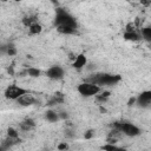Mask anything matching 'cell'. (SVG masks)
Listing matches in <instances>:
<instances>
[{
  "mask_svg": "<svg viewBox=\"0 0 151 151\" xmlns=\"http://www.w3.org/2000/svg\"><path fill=\"white\" fill-rule=\"evenodd\" d=\"M88 80H90L88 83L96 84V85H98V86H100V85H114V84H117L118 81L122 80V77L118 76V74L99 73V74H96L94 77L90 78Z\"/></svg>",
  "mask_w": 151,
  "mask_h": 151,
  "instance_id": "6da1fadb",
  "label": "cell"
},
{
  "mask_svg": "<svg viewBox=\"0 0 151 151\" xmlns=\"http://www.w3.org/2000/svg\"><path fill=\"white\" fill-rule=\"evenodd\" d=\"M55 25L57 27L59 26H67V27H72V28H77V22L76 19L68 14L66 11L58 8L57 9V15H55Z\"/></svg>",
  "mask_w": 151,
  "mask_h": 151,
  "instance_id": "7a4b0ae2",
  "label": "cell"
},
{
  "mask_svg": "<svg viewBox=\"0 0 151 151\" xmlns=\"http://www.w3.org/2000/svg\"><path fill=\"white\" fill-rule=\"evenodd\" d=\"M77 90L83 97H93V96L96 97L100 92V86L92 84V83H88V81H85V83L79 84Z\"/></svg>",
  "mask_w": 151,
  "mask_h": 151,
  "instance_id": "3957f363",
  "label": "cell"
},
{
  "mask_svg": "<svg viewBox=\"0 0 151 151\" xmlns=\"http://www.w3.org/2000/svg\"><path fill=\"white\" fill-rule=\"evenodd\" d=\"M114 126L118 131L123 132L124 134H126L129 137H136V136L140 134V129L131 123H116Z\"/></svg>",
  "mask_w": 151,
  "mask_h": 151,
  "instance_id": "277c9868",
  "label": "cell"
},
{
  "mask_svg": "<svg viewBox=\"0 0 151 151\" xmlns=\"http://www.w3.org/2000/svg\"><path fill=\"white\" fill-rule=\"evenodd\" d=\"M28 91L26 90V88H22V87H20V86H17V85H11V86H8L6 90H5V97L7 98V99H9V100H17V99H19L22 94H25V93H27Z\"/></svg>",
  "mask_w": 151,
  "mask_h": 151,
  "instance_id": "5b68a950",
  "label": "cell"
},
{
  "mask_svg": "<svg viewBox=\"0 0 151 151\" xmlns=\"http://www.w3.org/2000/svg\"><path fill=\"white\" fill-rule=\"evenodd\" d=\"M46 76L50 79L53 80H59L61 78H64V68L60 66H51L47 71H46Z\"/></svg>",
  "mask_w": 151,
  "mask_h": 151,
  "instance_id": "8992f818",
  "label": "cell"
},
{
  "mask_svg": "<svg viewBox=\"0 0 151 151\" xmlns=\"http://www.w3.org/2000/svg\"><path fill=\"white\" fill-rule=\"evenodd\" d=\"M136 101L139 106H143V107H147L151 103V91H144L142 92L137 98H136Z\"/></svg>",
  "mask_w": 151,
  "mask_h": 151,
  "instance_id": "52a82bcc",
  "label": "cell"
},
{
  "mask_svg": "<svg viewBox=\"0 0 151 151\" xmlns=\"http://www.w3.org/2000/svg\"><path fill=\"white\" fill-rule=\"evenodd\" d=\"M17 103L21 106H31L35 103V97L33 94H31L29 92H27V93L22 94L19 99H17Z\"/></svg>",
  "mask_w": 151,
  "mask_h": 151,
  "instance_id": "ba28073f",
  "label": "cell"
},
{
  "mask_svg": "<svg viewBox=\"0 0 151 151\" xmlns=\"http://www.w3.org/2000/svg\"><path fill=\"white\" fill-rule=\"evenodd\" d=\"M86 63H87V58H86V55L84 53H81V54L76 57V59L73 61V67L77 68V70H80L86 65Z\"/></svg>",
  "mask_w": 151,
  "mask_h": 151,
  "instance_id": "9c48e42d",
  "label": "cell"
},
{
  "mask_svg": "<svg viewBox=\"0 0 151 151\" xmlns=\"http://www.w3.org/2000/svg\"><path fill=\"white\" fill-rule=\"evenodd\" d=\"M124 39L127 40V41H138L140 39V35L136 32V31H132V32H125L124 33Z\"/></svg>",
  "mask_w": 151,
  "mask_h": 151,
  "instance_id": "30bf717a",
  "label": "cell"
},
{
  "mask_svg": "<svg viewBox=\"0 0 151 151\" xmlns=\"http://www.w3.org/2000/svg\"><path fill=\"white\" fill-rule=\"evenodd\" d=\"M45 118H46L50 123H54V122H57V120L59 119V114H58L57 112L52 111V110H48V111L45 113Z\"/></svg>",
  "mask_w": 151,
  "mask_h": 151,
  "instance_id": "8fae6325",
  "label": "cell"
},
{
  "mask_svg": "<svg viewBox=\"0 0 151 151\" xmlns=\"http://www.w3.org/2000/svg\"><path fill=\"white\" fill-rule=\"evenodd\" d=\"M103 150H104V151H126V149L120 147V146H117V145H114V144H110V143L105 144V145L103 146Z\"/></svg>",
  "mask_w": 151,
  "mask_h": 151,
  "instance_id": "7c38bea8",
  "label": "cell"
},
{
  "mask_svg": "<svg viewBox=\"0 0 151 151\" xmlns=\"http://www.w3.org/2000/svg\"><path fill=\"white\" fill-rule=\"evenodd\" d=\"M28 31H29L31 34H39V33L42 31V27H41L40 24L34 22V24H32V25L28 27Z\"/></svg>",
  "mask_w": 151,
  "mask_h": 151,
  "instance_id": "4fadbf2b",
  "label": "cell"
},
{
  "mask_svg": "<svg viewBox=\"0 0 151 151\" xmlns=\"http://www.w3.org/2000/svg\"><path fill=\"white\" fill-rule=\"evenodd\" d=\"M58 32L63 33V34H74L77 28H72V27H67V26H59L57 27Z\"/></svg>",
  "mask_w": 151,
  "mask_h": 151,
  "instance_id": "5bb4252c",
  "label": "cell"
},
{
  "mask_svg": "<svg viewBox=\"0 0 151 151\" xmlns=\"http://www.w3.org/2000/svg\"><path fill=\"white\" fill-rule=\"evenodd\" d=\"M26 74L29 76V77H32V78H38L41 74V72H40V70H38L35 67H28L26 70Z\"/></svg>",
  "mask_w": 151,
  "mask_h": 151,
  "instance_id": "9a60e30c",
  "label": "cell"
},
{
  "mask_svg": "<svg viewBox=\"0 0 151 151\" xmlns=\"http://www.w3.org/2000/svg\"><path fill=\"white\" fill-rule=\"evenodd\" d=\"M7 137L12 139H18L19 138V132L14 127H8L7 129Z\"/></svg>",
  "mask_w": 151,
  "mask_h": 151,
  "instance_id": "2e32d148",
  "label": "cell"
},
{
  "mask_svg": "<svg viewBox=\"0 0 151 151\" xmlns=\"http://www.w3.org/2000/svg\"><path fill=\"white\" fill-rule=\"evenodd\" d=\"M142 35L146 41H151V27H144L142 29Z\"/></svg>",
  "mask_w": 151,
  "mask_h": 151,
  "instance_id": "e0dca14e",
  "label": "cell"
},
{
  "mask_svg": "<svg viewBox=\"0 0 151 151\" xmlns=\"http://www.w3.org/2000/svg\"><path fill=\"white\" fill-rule=\"evenodd\" d=\"M6 54L7 55H9V57H13V55H15L17 54V48L14 47V46H9L8 45V48H7V52H6Z\"/></svg>",
  "mask_w": 151,
  "mask_h": 151,
  "instance_id": "ac0fdd59",
  "label": "cell"
},
{
  "mask_svg": "<svg viewBox=\"0 0 151 151\" xmlns=\"http://www.w3.org/2000/svg\"><path fill=\"white\" fill-rule=\"evenodd\" d=\"M57 147H58L59 151H66V150H68V144L66 142H61V143L58 144Z\"/></svg>",
  "mask_w": 151,
  "mask_h": 151,
  "instance_id": "d6986e66",
  "label": "cell"
},
{
  "mask_svg": "<svg viewBox=\"0 0 151 151\" xmlns=\"http://www.w3.org/2000/svg\"><path fill=\"white\" fill-rule=\"evenodd\" d=\"M22 22H24L25 26H28V27H29V26H31L32 24H34L35 21H34V19H32V18H25V19L22 20Z\"/></svg>",
  "mask_w": 151,
  "mask_h": 151,
  "instance_id": "ffe728a7",
  "label": "cell"
},
{
  "mask_svg": "<svg viewBox=\"0 0 151 151\" xmlns=\"http://www.w3.org/2000/svg\"><path fill=\"white\" fill-rule=\"evenodd\" d=\"M93 134H94L93 130H88V131H86V132L84 133V138H85V139H91V138L93 137Z\"/></svg>",
  "mask_w": 151,
  "mask_h": 151,
  "instance_id": "44dd1931",
  "label": "cell"
},
{
  "mask_svg": "<svg viewBox=\"0 0 151 151\" xmlns=\"http://www.w3.org/2000/svg\"><path fill=\"white\" fill-rule=\"evenodd\" d=\"M7 48H8V45H7V46H5V45L0 46V55H2V54H6V52H7Z\"/></svg>",
  "mask_w": 151,
  "mask_h": 151,
  "instance_id": "7402d4cb",
  "label": "cell"
},
{
  "mask_svg": "<svg viewBox=\"0 0 151 151\" xmlns=\"http://www.w3.org/2000/svg\"><path fill=\"white\" fill-rule=\"evenodd\" d=\"M24 123H25V124H26V125H28V126H29V127H33V126H34V125H35V124H34V122H33V120H32V119H26V120H25V122H24Z\"/></svg>",
  "mask_w": 151,
  "mask_h": 151,
  "instance_id": "603a6c76",
  "label": "cell"
},
{
  "mask_svg": "<svg viewBox=\"0 0 151 151\" xmlns=\"http://www.w3.org/2000/svg\"><path fill=\"white\" fill-rule=\"evenodd\" d=\"M100 96H101L103 98H106V99H107V98L110 97V92H109V91H104V92H103Z\"/></svg>",
  "mask_w": 151,
  "mask_h": 151,
  "instance_id": "cb8c5ba5",
  "label": "cell"
},
{
  "mask_svg": "<svg viewBox=\"0 0 151 151\" xmlns=\"http://www.w3.org/2000/svg\"><path fill=\"white\" fill-rule=\"evenodd\" d=\"M134 103H136V98H130V99H129V101H127V105H129V106H131V105H133Z\"/></svg>",
  "mask_w": 151,
  "mask_h": 151,
  "instance_id": "d4e9b609",
  "label": "cell"
},
{
  "mask_svg": "<svg viewBox=\"0 0 151 151\" xmlns=\"http://www.w3.org/2000/svg\"><path fill=\"white\" fill-rule=\"evenodd\" d=\"M7 71H8V73H9L11 76H13V74H14V72H13V66H9Z\"/></svg>",
  "mask_w": 151,
  "mask_h": 151,
  "instance_id": "484cf974",
  "label": "cell"
},
{
  "mask_svg": "<svg viewBox=\"0 0 151 151\" xmlns=\"http://www.w3.org/2000/svg\"><path fill=\"white\" fill-rule=\"evenodd\" d=\"M99 110H100V112H101V113H105V112H106V109H105V107H103V106H100V107H99Z\"/></svg>",
  "mask_w": 151,
  "mask_h": 151,
  "instance_id": "4316f807",
  "label": "cell"
},
{
  "mask_svg": "<svg viewBox=\"0 0 151 151\" xmlns=\"http://www.w3.org/2000/svg\"><path fill=\"white\" fill-rule=\"evenodd\" d=\"M5 150H6V149H5L4 146H0V151H5Z\"/></svg>",
  "mask_w": 151,
  "mask_h": 151,
  "instance_id": "83f0119b",
  "label": "cell"
}]
</instances>
